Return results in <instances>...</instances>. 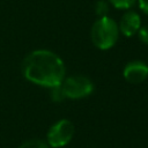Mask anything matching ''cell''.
<instances>
[{
  "label": "cell",
  "instance_id": "6da1fadb",
  "mask_svg": "<svg viewBox=\"0 0 148 148\" xmlns=\"http://www.w3.org/2000/svg\"><path fill=\"white\" fill-rule=\"evenodd\" d=\"M22 74L31 83L53 88L66 77V67L62 59L50 50H35L22 62Z\"/></svg>",
  "mask_w": 148,
  "mask_h": 148
},
{
  "label": "cell",
  "instance_id": "7a4b0ae2",
  "mask_svg": "<svg viewBox=\"0 0 148 148\" xmlns=\"http://www.w3.org/2000/svg\"><path fill=\"white\" fill-rule=\"evenodd\" d=\"M118 23L109 16H102L97 18L90 30L91 42L99 50H109L114 46L118 40Z\"/></svg>",
  "mask_w": 148,
  "mask_h": 148
},
{
  "label": "cell",
  "instance_id": "3957f363",
  "mask_svg": "<svg viewBox=\"0 0 148 148\" xmlns=\"http://www.w3.org/2000/svg\"><path fill=\"white\" fill-rule=\"evenodd\" d=\"M60 86L65 98L71 99L84 98L94 91L92 81L84 75H72L65 77Z\"/></svg>",
  "mask_w": 148,
  "mask_h": 148
},
{
  "label": "cell",
  "instance_id": "277c9868",
  "mask_svg": "<svg viewBox=\"0 0 148 148\" xmlns=\"http://www.w3.org/2000/svg\"><path fill=\"white\" fill-rule=\"evenodd\" d=\"M74 125L68 119H60L47 131L46 142L52 148H62L74 135Z\"/></svg>",
  "mask_w": 148,
  "mask_h": 148
},
{
  "label": "cell",
  "instance_id": "5b68a950",
  "mask_svg": "<svg viewBox=\"0 0 148 148\" xmlns=\"http://www.w3.org/2000/svg\"><path fill=\"white\" fill-rule=\"evenodd\" d=\"M123 76L128 83H141L148 77V65L140 60L130 61L123 69Z\"/></svg>",
  "mask_w": 148,
  "mask_h": 148
},
{
  "label": "cell",
  "instance_id": "8992f818",
  "mask_svg": "<svg viewBox=\"0 0 148 148\" xmlns=\"http://www.w3.org/2000/svg\"><path fill=\"white\" fill-rule=\"evenodd\" d=\"M118 28H119V32H121L125 37H132L135 34H138L139 29L141 28V17L140 15L131 9H127L119 23H118Z\"/></svg>",
  "mask_w": 148,
  "mask_h": 148
},
{
  "label": "cell",
  "instance_id": "52a82bcc",
  "mask_svg": "<svg viewBox=\"0 0 148 148\" xmlns=\"http://www.w3.org/2000/svg\"><path fill=\"white\" fill-rule=\"evenodd\" d=\"M18 148H50L47 142L39 140V139H31L23 142Z\"/></svg>",
  "mask_w": 148,
  "mask_h": 148
},
{
  "label": "cell",
  "instance_id": "ba28073f",
  "mask_svg": "<svg viewBox=\"0 0 148 148\" xmlns=\"http://www.w3.org/2000/svg\"><path fill=\"white\" fill-rule=\"evenodd\" d=\"M108 2L118 9H131L136 0H108Z\"/></svg>",
  "mask_w": 148,
  "mask_h": 148
},
{
  "label": "cell",
  "instance_id": "9c48e42d",
  "mask_svg": "<svg viewBox=\"0 0 148 148\" xmlns=\"http://www.w3.org/2000/svg\"><path fill=\"white\" fill-rule=\"evenodd\" d=\"M95 13L99 17L108 16L106 15L109 13V2H108V0H98L95 3Z\"/></svg>",
  "mask_w": 148,
  "mask_h": 148
},
{
  "label": "cell",
  "instance_id": "30bf717a",
  "mask_svg": "<svg viewBox=\"0 0 148 148\" xmlns=\"http://www.w3.org/2000/svg\"><path fill=\"white\" fill-rule=\"evenodd\" d=\"M51 89V98L54 101V102H61L65 99V96H64V92H62V89H61V86H57V87H53V88H50Z\"/></svg>",
  "mask_w": 148,
  "mask_h": 148
},
{
  "label": "cell",
  "instance_id": "8fae6325",
  "mask_svg": "<svg viewBox=\"0 0 148 148\" xmlns=\"http://www.w3.org/2000/svg\"><path fill=\"white\" fill-rule=\"evenodd\" d=\"M138 36H139V39L143 44L148 45V24L147 25H141V28L138 31Z\"/></svg>",
  "mask_w": 148,
  "mask_h": 148
},
{
  "label": "cell",
  "instance_id": "7c38bea8",
  "mask_svg": "<svg viewBox=\"0 0 148 148\" xmlns=\"http://www.w3.org/2000/svg\"><path fill=\"white\" fill-rule=\"evenodd\" d=\"M136 2H138L139 8H140L145 14L148 15V0H136Z\"/></svg>",
  "mask_w": 148,
  "mask_h": 148
}]
</instances>
